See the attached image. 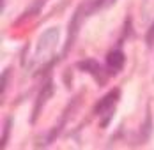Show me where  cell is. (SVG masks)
<instances>
[{
    "mask_svg": "<svg viewBox=\"0 0 154 150\" xmlns=\"http://www.w3.org/2000/svg\"><path fill=\"white\" fill-rule=\"evenodd\" d=\"M60 41V30L57 27H50L46 28L37 39V46H35V62H46L51 58V55L55 53L57 44Z\"/></svg>",
    "mask_w": 154,
    "mask_h": 150,
    "instance_id": "obj_1",
    "label": "cell"
},
{
    "mask_svg": "<svg viewBox=\"0 0 154 150\" xmlns=\"http://www.w3.org/2000/svg\"><path fill=\"white\" fill-rule=\"evenodd\" d=\"M51 94H53V85H51V81H48L46 85L43 87L41 94H39V97H37V104H35V110H34V117H32V122L37 118V115L41 113L43 106H45V103H46L48 99L51 97Z\"/></svg>",
    "mask_w": 154,
    "mask_h": 150,
    "instance_id": "obj_2",
    "label": "cell"
},
{
    "mask_svg": "<svg viewBox=\"0 0 154 150\" xmlns=\"http://www.w3.org/2000/svg\"><path fill=\"white\" fill-rule=\"evenodd\" d=\"M106 64L110 69H113V71H119L121 67L124 65V53L122 51H119V50H113V51H110L106 57Z\"/></svg>",
    "mask_w": 154,
    "mask_h": 150,
    "instance_id": "obj_3",
    "label": "cell"
},
{
    "mask_svg": "<svg viewBox=\"0 0 154 150\" xmlns=\"http://www.w3.org/2000/svg\"><path fill=\"white\" fill-rule=\"evenodd\" d=\"M115 99H117V92L113 90V92H110L106 97H103V99H99V103L96 106V113H105V111H112V106L115 103Z\"/></svg>",
    "mask_w": 154,
    "mask_h": 150,
    "instance_id": "obj_4",
    "label": "cell"
},
{
    "mask_svg": "<svg viewBox=\"0 0 154 150\" xmlns=\"http://www.w3.org/2000/svg\"><path fill=\"white\" fill-rule=\"evenodd\" d=\"M80 69H87V73H92V74H97L99 73V65L94 62V60H87V62H80L78 64Z\"/></svg>",
    "mask_w": 154,
    "mask_h": 150,
    "instance_id": "obj_5",
    "label": "cell"
},
{
    "mask_svg": "<svg viewBox=\"0 0 154 150\" xmlns=\"http://www.w3.org/2000/svg\"><path fill=\"white\" fill-rule=\"evenodd\" d=\"M115 2H117V0H96V2H94V11H97V9H108V7H112Z\"/></svg>",
    "mask_w": 154,
    "mask_h": 150,
    "instance_id": "obj_6",
    "label": "cell"
},
{
    "mask_svg": "<svg viewBox=\"0 0 154 150\" xmlns=\"http://www.w3.org/2000/svg\"><path fill=\"white\" fill-rule=\"evenodd\" d=\"M145 43L149 48H154V21L151 25V28L147 30V35H145Z\"/></svg>",
    "mask_w": 154,
    "mask_h": 150,
    "instance_id": "obj_7",
    "label": "cell"
},
{
    "mask_svg": "<svg viewBox=\"0 0 154 150\" xmlns=\"http://www.w3.org/2000/svg\"><path fill=\"white\" fill-rule=\"evenodd\" d=\"M4 5H5V0H2V11H4Z\"/></svg>",
    "mask_w": 154,
    "mask_h": 150,
    "instance_id": "obj_8",
    "label": "cell"
}]
</instances>
